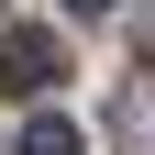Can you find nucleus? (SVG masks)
Wrapping results in <instances>:
<instances>
[{
  "label": "nucleus",
  "instance_id": "obj_1",
  "mask_svg": "<svg viewBox=\"0 0 155 155\" xmlns=\"http://www.w3.org/2000/svg\"><path fill=\"white\" fill-rule=\"evenodd\" d=\"M55 78H67V45H55L45 22H11V33H0V89H22V100H45Z\"/></svg>",
  "mask_w": 155,
  "mask_h": 155
},
{
  "label": "nucleus",
  "instance_id": "obj_2",
  "mask_svg": "<svg viewBox=\"0 0 155 155\" xmlns=\"http://www.w3.org/2000/svg\"><path fill=\"white\" fill-rule=\"evenodd\" d=\"M111 122H122V144H133V155H155V78H133Z\"/></svg>",
  "mask_w": 155,
  "mask_h": 155
},
{
  "label": "nucleus",
  "instance_id": "obj_3",
  "mask_svg": "<svg viewBox=\"0 0 155 155\" xmlns=\"http://www.w3.org/2000/svg\"><path fill=\"white\" fill-rule=\"evenodd\" d=\"M22 155H89V144H78V122H55V111H33V122H22Z\"/></svg>",
  "mask_w": 155,
  "mask_h": 155
},
{
  "label": "nucleus",
  "instance_id": "obj_4",
  "mask_svg": "<svg viewBox=\"0 0 155 155\" xmlns=\"http://www.w3.org/2000/svg\"><path fill=\"white\" fill-rule=\"evenodd\" d=\"M67 11H111V0H67Z\"/></svg>",
  "mask_w": 155,
  "mask_h": 155
}]
</instances>
